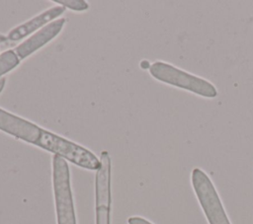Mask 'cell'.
<instances>
[{"label": "cell", "instance_id": "6da1fadb", "mask_svg": "<svg viewBox=\"0 0 253 224\" xmlns=\"http://www.w3.org/2000/svg\"><path fill=\"white\" fill-rule=\"evenodd\" d=\"M36 146L87 170L97 171L101 167V161L93 152L46 129H42Z\"/></svg>", "mask_w": 253, "mask_h": 224}, {"label": "cell", "instance_id": "7a4b0ae2", "mask_svg": "<svg viewBox=\"0 0 253 224\" xmlns=\"http://www.w3.org/2000/svg\"><path fill=\"white\" fill-rule=\"evenodd\" d=\"M150 75L163 83L187 90L204 98H214L217 90L210 81L198 77L163 61H155L149 68Z\"/></svg>", "mask_w": 253, "mask_h": 224}, {"label": "cell", "instance_id": "3957f363", "mask_svg": "<svg viewBox=\"0 0 253 224\" xmlns=\"http://www.w3.org/2000/svg\"><path fill=\"white\" fill-rule=\"evenodd\" d=\"M52 187L57 224H77L67 161L52 156Z\"/></svg>", "mask_w": 253, "mask_h": 224}, {"label": "cell", "instance_id": "277c9868", "mask_svg": "<svg viewBox=\"0 0 253 224\" xmlns=\"http://www.w3.org/2000/svg\"><path fill=\"white\" fill-rule=\"evenodd\" d=\"M192 186L202 209L210 224H230L218 193L209 178L200 168H195L191 176Z\"/></svg>", "mask_w": 253, "mask_h": 224}, {"label": "cell", "instance_id": "5b68a950", "mask_svg": "<svg viewBox=\"0 0 253 224\" xmlns=\"http://www.w3.org/2000/svg\"><path fill=\"white\" fill-rule=\"evenodd\" d=\"M101 167L95 175L96 224L111 223V158L107 151L100 156Z\"/></svg>", "mask_w": 253, "mask_h": 224}, {"label": "cell", "instance_id": "8992f818", "mask_svg": "<svg viewBox=\"0 0 253 224\" xmlns=\"http://www.w3.org/2000/svg\"><path fill=\"white\" fill-rule=\"evenodd\" d=\"M43 128L0 108V130L17 139L36 145Z\"/></svg>", "mask_w": 253, "mask_h": 224}, {"label": "cell", "instance_id": "52a82bcc", "mask_svg": "<svg viewBox=\"0 0 253 224\" xmlns=\"http://www.w3.org/2000/svg\"><path fill=\"white\" fill-rule=\"evenodd\" d=\"M65 21L66 20L64 18H59L50 22L49 24L37 31L31 37L26 38L18 46H16L13 50L15 51L19 59L22 60L30 56L38 49L49 42L51 39H53L61 32Z\"/></svg>", "mask_w": 253, "mask_h": 224}, {"label": "cell", "instance_id": "ba28073f", "mask_svg": "<svg viewBox=\"0 0 253 224\" xmlns=\"http://www.w3.org/2000/svg\"><path fill=\"white\" fill-rule=\"evenodd\" d=\"M64 11H65V8L60 5L53 6L51 8L46 9L45 11L33 17L32 19L28 20L27 22L12 29L7 35L8 40L17 41L25 37L30 36L32 33L36 32L37 30L41 29L42 27H44L45 25L52 22V20H54V19L56 20V18L59 17L60 15H62L64 13Z\"/></svg>", "mask_w": 253, "mask_h": 224}, {"label": "cell", "instance_id": "9c48e42d", "mask_svg": "<svg viewBox=\"0 0 253 224\" xmlns=\"http://www.w3.org/2000/svg\"><path fill=\"white\" fill-rule=\"evenodd\" d=\"M20 59L13 49L6 50L0 54V78L13 70L20 63Z\"/></svg>", "mask_w": 253, "mask_h": 224}, {"label": "cell", "instance_id": "30bf717a", "mask_svg": "<svg viewBox=\"0 0 253 224\" xmlns=\"http://www.w3.org/2000/svg\"><path fill=\"white\" fill-rule=\"evenodd\" d=\"M64 8H69L73 11H85L89 8V5L84 0H52Z\"/></svg>", "mask_w": 253, "mask_h": 224}, {"label": "cell", "instance_id": "8fae6325", "mask_svg": "<svg viewBox=\"0 0 253 224\" xmlns=\"http://www.w3.org/2000/svg\"><path fill=\"white\" fill-rule=\"evenodd\" d=\"M127 224H153L150 221L139 217V216H132L127 219Z\"/></svg>", "mask_w": 253, "mask_h": 224}, {"label": "cell", "instance_id": "7c38bea8", "mask_svg": "<svg viewBox=\"0 0 253 224\" xmlns=\"http://www.w3.org/2000/svg\"><path fill=\"white\" fill-rule=\"evenodd\" d=\"M5 83H6V78L5 77H2L0 78V93L2 92L4 86H5Z\"/></svg>", "mask_w": 253, "mask_h": 224}, {"label": "cell", "instance_id": "4fadbf2b", "mask_svg": "<svg viewBox=\"0 0 253 224\" xmlns=\"http://www.w3.org/2000/svg\"><path fill=\"white\" fill-rule=\"evenodd\" d=\"M8 40L7 38V36H3V35H0V43L2 42H6Z\"/></svg>", "mask_w": 253, "mask_h": 224}]
</instances>
